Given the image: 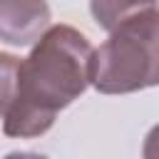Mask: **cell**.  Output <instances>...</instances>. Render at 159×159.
<instances>
[{
    "label": "cell",
    "instance_id": "6da1fadb",
    "mask_svg": "<svg viewBox=\"0 0 159 159\" xmlns=\"http://www.w3.org/2000/svg\"><path fill=\"white\" fill-rule=\"evenodd\" d=\"M92 45L70 27L52 25L20 60L15 102L5 114L2 132L7 137H40L52 124L60 109L72 104L89 84Z\"/></svg>",
    "mask_w": 159,
    "mask_h": 159
},
{
    "label": "cell",
    "instance_id": "7a4b0ae2",
    "mask_svg": "<svg viewBox=\"0 0 159 159\" xmlns=\"http://www.w3.org/2000/svg\"><path fill=\"white\" fill-rule=\"evenodd\" d=\"M109 37L92 50L89 84L102 94H127L159 84V5L92 2Z\"/></svg>",
    "mask_w": 159,
    "mask_h": 159
},
{
    "label": "cell",
    "instance_id": "3957f363",
    "mask_svg": "<svg viewBox=\"0 0 159 159\" xmlns=\"http://www.w3.org/2000/svg\"><path fill=\"white\" fill-rule=\"evenodd\" d=\"M50 30V7L37 0H0V40L7 45H32Z\"/></svg>",
    "mask_w": 159,
    "mask_h": 159
},
{
    "label": "cell",
    "instance_id": "277c9868",
    "mask_svg": "<svg viewBox=\"0 0 159 159\" xmlns=\"http://www.w3.org/2000/svg\"><path fill=\"white\" fill-rule=\"evenodd\" d=\"M17 72H20V60L15 55L0 52V117L7 114V109L15 102L17 92Z\"/></svg>",
    "mask_w": 159,
    "mask_h": 159
},
{
    "label": "cell",
    "instance_id": "5b68a950",
    "mask_svg": "<svg viewBox=\"0 0 159 159\" xmlns=\"http://www.w3.org/2000/svg\"><path fill=\"white\" fill-rule=\"evenodd\" d=\"M142 159H159V124L149 129L142 147Z\"/></svg>",
    "mask_w": 159,
    "mask_h": 159
},
{
    "label": "cell",
    "instance_id": "8992f818",
    "mask_svg": "<svg viewBox=\"0 0 159 159\" xmlns=\"http://www.w3.org/2000/svg\"><path fill=\"white\" fill-rule=\"evenodd\" d=\"M5 159H47L42 154H35V152H10Z\"/></svg>",
    "mask_w": 159,
    "mask_h": 159
}]
</instances>
